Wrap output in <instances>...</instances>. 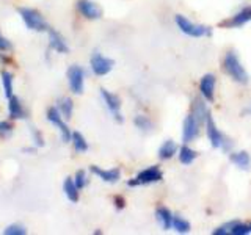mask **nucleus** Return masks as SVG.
I'll use <instances>...</instances> for the list:
<instances>
[{
	"instance_id": "nucleus-14",
	"label": "nucleus",
	"mask_w": 251,
	"mask_h": 235,
	"mask_svg": "<svg viewBox=\"0 0 251 235\" xmlns=\"http://www.w3.org/2000/svg\"><path fill=\"white\" fill-rule=\"evenodd\" d=\"M248 22H251V5L243 8V10H240L237 14H234L232 18L222 22L220 25L226 27V28H237V27L245 25V24H248Z\"/></svg>"
},
{
	"instance_id": "nucleus-28",
	"label": "nucleus",
	"mask_w": 251,
	"mask_h": 235,
	"mask_svg": "<svg viewBox=\"0 0 251 235\" xmlns=\"http://www.w3.org/2000/svg\"><path fill=\"white\" fill-rule=\"evenodd\" d=\"M133 124H135V127L140 129L141 132H149V130L152 129V121L149 119L148 116H145V115L135 116V119H133Z\"/></svg>"
},
{
	"instance_id": "nucleus-21",
	"label": "nucleus",
	"mask_w": 251,
	"mask_h": 235,
	"mask_svg": "<svg viewBox=\"0 0 251 235\" xmlns=\"http://www.w3.org/2000/svg\"><path fill=\"white\" fill-rule=\"evenodd\" d=\"M155 216H157V219H159V223L162 224V227L165 231H168L173 227V213L167 207L160 206L155 210Z\"/></svg>"
},
{
	"instance_id": "nucleus-29",
	"label": "nucleus",
	"mask_w": 251,
	"mask_h": 235,
	"mask_svg": "<svg viewBox=\"0 0 251 235\" xmlns=\"http://www.w3.org/2000/svg\"><path fill=\"white\" fill-rule=\"evenodd\" d=\"M13 132H14V127L10 121H0V137L3 140L10 138L13 135Z\"/></svg>"
},
{
	"instance_id": "nucleus-27",
	"label": "nucleus",
	"mask_w": 251,
	"mask_h": 235,
	"mask_svg": "<svg viewBox=\"0 0 251 235\" xmlns=\"http://www.w3.org/2000/svg\"><path fill=\"white\" fill-rule=\"evenodd\" d=\"M173 229H176V232L179 234H187V232H190V223H188L184 216L173 215Z\"/></svg>"
},
{
	"instance_id": "nucleus-2",
	"label": "nucleus",
	"mask_w": 251,
	"mask_h": 235,
	"mask_svg": "<svg viewBox=\"0 0 251 235\" xmlns=\"http://www.w3.org/2000/svg\"><path fill=\"white\" fill-rule=\"evenodd\" d=\"M206 132H207V138L210 141V144L212 147H215V149H223V151L226 152H229V149L232 146L231 143V140L229 138H226L222 132L218 130L217 127V124L214 121V118H212V115L209 113L207 118H206Z\"/></svg>"
},
{
	"instance_id": "nucleus-11",
	"label": "nucleus",
	"mask_w": 251,
	"mask_h": 235,
	"mask_svg": "<svg viewBox=\"0 0 251 235\" xmlns=\"http://www.w3.org/2000/svg\"><path fill=\"white\" fill-rule=\"evenodd\" d=\"M250 224L245 223H240V221H231V223H226L223 226H220L218 229H215L214 235H226V234H231V235H247L250 234Z\"/></svg>"
},
{
	"instance_id": "nucleus-33",
	"label": "nucleus",
	"mask_w": 251,
	"mask_h": 235,
	"mask_svg": "<svg viewBox=\"0 0 251 235\" xmlns=\"http://www.w3.org/2000/svg\"><path fill=\"white\" fill-rule=\"evenodd\" d=\"M13 49V44L10 39H6L3 35H0V52H10Z\"/></svg>"
},
{
	"instance_id": "nucleus-3",
	"label": "nucleus",
	"mask_w": 251,
	"mask_h": 235,
	"mask_svg": "<svg viewBox=\"0 0 251 235\" xmlns=\"http://www.w3.org/2000/svg\"><path fill=\"white\" fill-rule=\"evenodd\" d=\"M176 25L177 28L182 31L184 35L192 36V38H201V36H210L212 35V28L207 25H201V24H193L192 21H188L185 16L182 14H176Z\"/></svg>"
},
{
	"instance_id": "nucleus-5",
	"label": "nucleus",
	"mask_w": 251,
	"mask_h": 235,
	"mask_svg": "<svg viewBox=\"0 0 251 235\" xmlns=\"http://www.w3.org/2000/svg\"><path fill=\"white\" fill-rule=\"evenodd\" d=\"M163 179V172L160 171L159 166H149L143 171H140L138 174L127 180L129 187H140V185H151L155 182H160Z\"/></svg>"
},
{
	"instance_id": "nucleus-22",
	"label": "nucleus",
	"mask_w": 251,
	"mask_h": 235,
	"mask_svg": "<svg viewBox=\"0 0 251 235\" xmlns=\"http://www.w3.org/2000/svg\"><path fill=\"white\" fill-rule=\"evenodd\" d=\"M63 191H65L66 198L71 201V202H77L78 201V188L74 182V179L71 177H66L65 182H63Z\"/></svg>"
},
{
	"instance_id": "nucleus-34",
	"label": "nucleus",
	"mask_w": 251,
	"mask_h": 235,
	"mask_svg": "<svg viewBox=\"0 0 251 235\" xmlns=\"http://www.w3.org/2000/svg\"><path fill=\"white\" fill-rule=\"evenodd\" d=\"M124 206H126V199L123 196H115V207L118 210H121V209H124Z\"/></svg>"
},
{
	"instance_id": "nucleus-17",
	"label": "nucleus",
	"mask_w": 251,
	"mask_h": 235,
	"mask_svg": "<svg viewBox=\"0 0 251 235\" xmlns=\"http://www.w3.org/2000/svg\"><path fill=\"white\" fill-rule=\"evenodd\" d=\"M206 102H207V100L204 99L202 96H201V97H195L193 102H192V115L196 118V119L200 121V124H204V122H206V118H207V115L210 113Z\"/></svg>"
},
{
	"instance_id": "nucleus-4",
	"label": "nucleus",
	"mask_w": 251,
	"mask_h": 235,
	"mask_svg": "<svg viewBox=\"0 0 251 235\" xmlns=\"http://www.w3.org/2000/svg\"><path fill=\"white\" fill-rule=\"evenodd\" d=\"M19 14L28 30L33 31H49V25L41 13H38L33 8H21Z\"/></svg>"
},
{
	"instance_id": "nucleus-18",
	"label": "nucleus",
	"mask_w": 251,
	"mask_h": 235,
	"mask_svg": "<svg viewBox=\"0 0 251 235\" xmlns=\"http://www.w3.org/2000/svg\"><path fill=\"white\" fill-rule=\"evenodd\" d=\"M8 112H10L11 119H25L27 118V110L21 102L18 96H11L10 102H8Z\"/></svg>"
},
{
	"instance_id": "nucleus-15",
	"label": "nucleus",
	"mask_w": 251,
	"mask_h": 235,
	"mask_svg": "<svg viewBox=\"0 0 251 235\" xmlns=\"http://www.w3.org/2000/svg\"><path fill=\"white\" fill-rule=\"evenodd\" d=\"M91 172L94 176H98L100 180H104V182H108V184H116L118 180L121 179V171L118 169V168H113V169H102L99 166H91L90 168Z\"/></svg>"
},
{
	"instance_id": "nucleus-8",
	"label": "nucleus",
	"mask_w": 251,
	"mask_h": 235,
	"mask_svg": "<svg viewBox=\"0 0 251 235\" xmlns=\"http://www.w3.org/2000/svg\"><path fill=\"white\" fill-rule=\"evenodd\" d=\"M90 65H91V70H93V72L96 74V75H99V77H102V75H107L110 70L113 69L115 61L112 58H107L102 53L96 52L91 57Z\"/></svg>"
},
{
	"instance_id": "nucleus-19",
	"label": "nucleus",
	"mask_w": 251,
	"mask_h": 235,
	"mask_svg": "<svg viewBox=\"0 0 251 235\" xmlns=\"http://www.w3.org/2000/svg\"><path fill=\"white\" fill-rule=\"evenodd\" d=\"M229 160L231 163H234L235 166L242 171H248L250 164H251V159L250 154L247 151H239V152H229Z\"/></svg>"
},
{
	"instance_id": "nucleus-35",
	"label": "nucleus",
	"mask_w": 251,
	"mask_h": 235,
	"mask_svg": "<svg viewBox=\"0 0 251 235\" xmlns=\"http://www.w3.org/2000/svg\"><path fill=\"white\" fill-rule=\"evenodd\" d=\"M247 113H251V107H250V108L247 110Z\"/></svg>"
},
{
	"instance_id": "nucleus-7",
	"label": "nucleus",
	"mask_w": 251,
	"mask_h": 235,
	"mask_svg": "<svg viewBox=\"0 0 251 235\" xmlns=\"http://www.w3.org/2000/svg\"><path fill=\"white\" fill-rule=\"evenodd\" d=\"M68 82L71 91L74 94H82L85 88V70L80 66L73 65L68 69Z\"/></svg>"
},
{
	"instance_id": "nucleus-6",
	"label": "nucleus",
	"mask_w": 251,
	"mask_h": 235,
	"mask_svg": "<svg viewBox=\"0 0 251 235\" xmlns=\"http://www.w3.org/2000/svg\"><path fill=\"white\" fill-rule=\"evenodd\" d=\"M47 121H49L50 124H53L55 127L60 130V137H61L63 143H69L73 132L69 130L66 122L63 121V115L60 113V110L57 107H50L49 110H47Z\"/></svg>"
},
{
	"instance_id": "nucleus-32",
	"label": "nucleus",
	"mask_w": 251,
	"mask_h": 235,
	"mask_svg": "<svg viewBox=\"0 0 251 235\" xmlns=\"http://www.w3.org/2000/svg\"><path fill=\"white\" fill-rule=\"evenodd\" d=\"M31 138H33V143H35L36 147L44 146V140H43L41 132H39L38 129H35V127H31Z\"/></svg>"
},
{
	"instance_id": "nucleus-10",
	"label": "nucleus",
	"mask_w": 251,
	"mask_h": 235,
	"mask_svg": "<svg viewBox=\"0 0 251 235\" xmlns=\"http://www.w3.org/2000/svg\"><path fill=\"white\" fill-rule=\"evenodd\" d=\"M200 127L201 124L196 118L190 113L182 124V141L184 143H192V141L200 135Z\"/></svg>"
},
{
	"instance_id": "nucleus-16",
	"label": "nucleus",
	"mask_w": 251,
	"mask_h": 235,
	"mask_svg": "<svg viewBox=\"0 0 251 235\" xmlns=\"http://www.w3.org/2000/svg\"><path fill=\"white\" fill-rule=\"evenodd\" d=\"M49 44L50 49H53L57 53H68L69 52V46L66 43V39L58 33L57 30L49 28Z\"/></svg>"
},
{
	"instance_id": "nucleus-31",
	"label": "nucleus",
	"mask_w": 251,
	"mask_h": 235,
	"mask_svg": "<svg viewBox=\"0 0 251 235\" xmlns=\"http://www.w3.org/2000/svg\"><path fill=\"white\" fill-rule=\"evenodd\" d=\"M74 182L77 185L78 190H82L83 187H86V184H88V177H86V172L83 169H78L75 172V177H74Z\"/></svg>"
},
{
	"instance_id": "nucleus-24",
	"label": "nucleus",
	"mask_w": 251,
	"mask_h": 235,
	"mask_svg": "<svg viewBox=\"0 0 251 235\" xmlns=\"http://www.w3.org/2000/svg\"><path fill=\"white\" fill-rule=\"evenodd\" d=\"M71 143H73L75 152H78V154H83L88 151V143H86L85 137L80 132H73V135H71Z\"/></svg>"
},
{
	"instance_id": "nucleus-36",
	"label": "nucleus",
	"mask_w": 251,
	"mask_h": 235,
	"mask_svg": "<svg viewBox=\"0 0 251 235\" xmlns=\"http://www.w3.org/2000/svg\"><path fill=\"white\" fill-rule=\"evenodd\" d=\"M250 229H251V223H250Z\"/></svg>"
},
{
	"instance_id": "nucleus-25",
	"label": "nucleus",
	"mask_w": 251,
	"mask_h": 235,
	"mask_svg": "<svg viewBox=\"0 0 251 235\" xmlns=\"http://www.w3.org/2000/svg\"><path fill=\"white\" fill-rule=\"evenodd\" d=\"M60 113L63 115V118H66V119H69L71 116H73V110H74V102L71 97H61L58 100V107Z\"/></svg>"
},
{
	"instance_id": "nucleus-9",
	"label": "nucleus",
	"mask_w": 251,
	"mask_h": 235,
	"mask_svg": "<svg viewBox=\"0 0 251 235\" xmlns=\"http://www.w3.org/2000/svg\"><path fill=\"white\" fill-rule=\"evenodd\" d=\"M100 96H102V99H104V104H105V107L110 110V113L113 115V118L118 121V122H123L124 121V118H123V115H121V99L116 96V94H113V93H110V91H107L105 88H100Z\"/></svg>"
},
{
	"instance_id": "nucleus-12",
	"label": "nucleus",
	"mask_w": 251,
	"mask_h": 235,
	"mask_svg": "<svg viewBox=\"0 0 251 235\" xmlns=\"http://www.w3.org/2000/svg\"><path fill=\"white\" fill-rule=\"evenodd\" d=\"M77 10L80 13L83 18L96 21L102 18V10L98 3L91 2V0H78L77 2Z\"/></svg>"
},
{
	"instance_id": "nucleus-23",
	"label": "nucleus",
	"mask_w": 251,
	"mask_h": 235,
	"mask_svg": "<svg viewBox=\"0 0 251 235\" xmlns=\"http://www.w3.org/2000/svg\"><path fill=\"white\" fill-rule=\"evenodd\" d=\"M177 157H179V162L182 163V164H192L195 162V159L198 157V152L193 151L192 147H188V146H182L177 151Z\"/></svg>"
},
{
	"instance_id": "nucleus-30",
	"label": "nucleus",
	"mask_w": 251,
	"mask_h": 235,
	"mask_svg": "<svg viewBox=\"0 0 251 235\" xmlns=\"http://www.w3.org/2000/svg\"><path fill=\"white\" fill-rule=\"evenodd\" d=\"M3 234L5 235H25L27 229L24 226H21V224H11L3 231Z\"/></svg>"
},
{
	"instance_id": "nucleus-20",
	"label": "nucleus",
	"mask_w": 251,
	"mask_h": 235,
	"mask_svg": "<svg viewBox=\"0 0 251 235\" xmlns=\"http://www.w3.org/2000/svg\"><path fill=\"white\" fill-rule=\"evenodd\" d=\"M177 154V146H176V143L173 140H167V141H163V144L159 147V159L160 160H170V159H173Z\"/></svg>"
},
{
	"instance_id": "nucleus-1",
	"label": "nucleus",
	"mask_w": 251,
	"mask_h": 235,
	"mask_svg": "<svg viewBox=\"0 0 251 235\" xmlns=\"http://www.w3.org/2000/svg\"><path fill=\"white\" fill-rule=\"evenodd\" d=\"M223 69L225 72L229 75L234 82H237L240 85H247L250 82V75L245 70V68L242 66V63L237 57V53L229 50L226 52L225 58H223Z\"/></svg>"
},
{
	"instance_id": "nucleus-13",
	"label": "nucleus",
	"mask_w": 251,
	"mask_h": 235,
	"mask_svg": "<svg viewBox=\"0 0 251 235\" xmlns=\"http://www.w3.org/2000/svg\"><path fill=\"white\" fill-rule=\"evenodd\" d=\"M215 85L217 78L214 74H206L200 80V93L207 102H214L215 99Z\"/></svg>"
},
{
	"instance_id": "nucleus-26",
	"label": "nucleus",
	"mask_w": 251,
	"mask_h": 235,
	"mask_svg": "<svg viewBox=\"0 0 251 235\" xmlns=\"http://www.w3.org/2000/svg\"><path fill=\"white\" fill-rule=\"evenodd\" d=\"M2 85H3L5 96L10 99L13 96V85H14V78L10 70H2Z\"/></svg>"
}]
</instances>
